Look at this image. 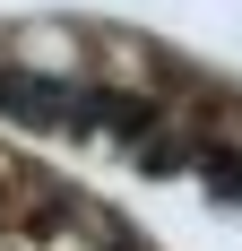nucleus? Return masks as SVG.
Wrapping results in <instances>:
<instances>
[{
    "instance_id": "nucleus-1",
    "label": "nucleus",
    "mask_w": 242,
    "mask_h": 251,
    "mask_svg": "<svg viewBox=\"0 0 242 251\" xmlns=\"http://www.w3.org/2000/svg\"><path fill=\"white\" fill-rule=\"evenodd\" d=\"M26 52H35V70H61L70 61V35H26Z\"/></svg>"
}]
</instances>
